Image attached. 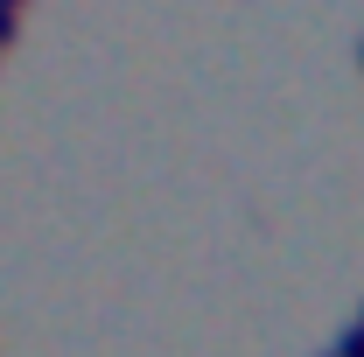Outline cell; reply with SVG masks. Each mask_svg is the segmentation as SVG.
<instances>
[{
	"label": "cell",
	"mask_w": 364,
	"mask_h": 357,
	"mask_svg": "<svg viewBox=\"0 0 364 357\" xmlns=\"http://www.w3.org/2000/svg\"><path fill=\"white\" fill-rule=\"evenodd\" d=\"M0 7H7V14H21V7H28V0H0Z\"/></svg>",
	"instance_id": "2"
},
{
	"label": "cell",
	"mask_w": 364,
	"mask_h": 357,
	"mask_svg": "<svg viewBox=\"0 0 364 357\" xmlns=\"http://www.w3.org/2000/svg\"><path fill=\"white\" fill-rule=\"evenodd\" d=\"M14 28H21V14H7V7H0V49L14 43Z\"/></svg>",
	"instance_id": "1"
},
{
	"label": "cell",
	"mask_w": 364,
	"mask_h": 357,
	"mask_svg": "<svg viewBox=\"0 0 364 357\" xmlns=\"http://www.w3.org/2000/svg\"><path fill=\"white\" fill-rule=\"evenodd\" d=\"M358 63H364V43H358Z\"/></svg>",
	"instance_id": "3"
}]
</instances>
